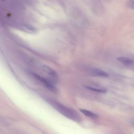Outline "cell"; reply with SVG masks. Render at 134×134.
Here are the masks:
<instances>
[{"mask_svg":"<svg viewBox=\"0 0 134 134\" xmlns=\"http://www.w3.org/2000/svg\"><path fill=\"white\" fill-rule=\"evenodd\" d=\"M51 104L58 111L66 117L74 120H79L80 119V116L73 109L65 106L58 102H52Z\"/></svg>","mask_w":134,"mask_h":134,"instance_id":"obj_1","label":"cell"},{"mask_svg":"<svg viewBox=\"0 0 134 134\" xmlns=\"http://www.w3.org/2000/svg\"><path fill=\"white\" fill-rule=\"evenodd\" d=\"M31 75L34 78H35L36 80H37L39 82H40V83H41L46 87H47V88H48L51 92H52L53 93L57 92L58 90H57L56 87L54 85V84L52 82H50L47 79L44 78L43 77L41 76L39 74H37L35 73H31Z\"/></svg>","mask_w":134,"mask_h":134,"instance_id":"obj_2","label":"cell"},{"mask_svg":"<svg viewBox=\"0 0 134 134\" xmlns=\"http://www.w3.org/2000/svg\"><path fill=\"white\" fill-rule=\"evenodd\" d=\"M88 72L90 74L94 76L100 77H106L108 76V74L107 72L102 69L96 68H89L88 69Z\"/></svg>","mask_w":134,"mask_h":134,"instance_id":"obj_3","label":"cell"},{"mask_svg":"<svg viewBox=\"0 0 134 134\" xmlns=\"http://www.w3.org/2000/svg\"><path fill=\"white\" fill-rule=\"evenodd\" d=\"M43 70L46 72L50 77L51 78L54 80V81H57L58 80V75L57 73L54 71L53 69H52L51 68L47 65H43L42 66Z\"/></svg>","mask_w":134,"mask_h":134,"instance_id":"obj_4","label":"cell"},{"mask_svg":"<svg viewBox=\"0 0 134 134\" xmlns=\"http://www.w3.org/2000/svg\"><path fill=\"white\" fill-rule=\"evenodd\" d=\"M117 60L121 63L126 65H131L134 63L133 60L125 57H118L117 58Z\"/></svg>","mask_w":134,"mask_h":134,"instance_id":"obj_5","label":"cell"},{"mask_svg":"<svg viewBox=\"0 0 134 134\" xmlns=\"http://www.w3.org/2000/svg\"><path fill=\"white\" fill-rule=\"evenodd\" d=\"M85 88L89 90L90 91L96 92L98 93H105L107 92V90L106 88L103 87H95V86H92L89 85H85L84 86Z\"/></svg>","mask_w":134,"mask_h":134,"instance_id":"obj_6","label":"cell"},{"mask_svg":"<svg viewBox=\"0 0 134 134\" xmlns=\"http://www.w3.org/2000/svg\"><path fill=\"white\" fill-rule=\"evenodd\" d=\"M80 111L84 114L85 115V116H87V117H89L90 118H97L98 117V116L95 114V113L90 111V110H86V109H80Z\"/></svg>","mask_w":134,"mask_h":134,"instance_id":"obj_7","label":"cell"},{"mask_svg":"<svg viewBox=\"0 0 134 134\" xmlns=\"http://www.w3.org/2000/svg\"><path fill=\"white\" fill-rule=\"evenodd\" d=\"M21 29L24 31H26L28 32H31V33L36 32L37 31V29L36 28L29 25H25L22 26Z\"/></svg>","mask_w":134,"mask_h":134,"instance_id":"obj_8","label":"cell"},{"mask_svg":"<svg viewBox=\"0 0 134 134\" xmlns=\"http://www.w3.org/2000/svg\"><path fill=\"white\" fill-rule=\"evenodd\" d=\"M128 5L131 9H134V1H130L128 2Z\"/></svg>","mask_w":134,"mask_h":134,"instance_id":"obj_9","label":"cell"}]
</instances>
